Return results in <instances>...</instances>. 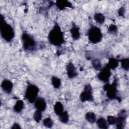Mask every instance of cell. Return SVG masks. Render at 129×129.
Returning a JSON list of instances; mask_svg holds the SVG:
<instances>
[{
  "label": "cell",
  "instance_id": "cell-30",
  "mask_svg": "<svg viewBox=\"0 0 129 129\" xmlns=\"http://www.w3.org/2000/svg\"><path fill=\"white\" fill-rule=\"evenodd\" d=\"M21 128V126L18 123H16V122L14 123L11 127V128H19V129H20Z\"/></svg>",
  "mask_w": 129,
  "mask_h": 129
},
{
  "label": "cell",
  "instance_id": "cell-14",
  "mask_svg": "<svg viewBox=\"0 0 129 129\" xmlns=\"http://www.w3.org/2000/svg\"><path fill=\"white\" fill-rule=\"evenodd\" d=\"M70 33L72 37L74 40H78L80 37V32L79 27L74 22L72 23V27L70 29Z\"/></svg>",
  "mask_w": 129,
  "mask_h": 129
},
{
  "label": "cell",
  "instance_id": "cell-24",
  "mask_svg": "<svg viewBox=\"0 0 129 129\" xmlns=\"http://www.w3.org/2000/svg\"><path fill=\"white\" fill-rule=\"evenodd\" d=\"M121 68L125 71H128L129 70V59L128 58H122L120 60Z\"/></svg>",
  "mask_w": 129,
  "mask_h": 129
},
{
  "label": "cell",
  "instance_id": "cell-19",
  "mask_svg": "<svg viewBox=\"0 0 129 129\" xmlns=\"http://www.w3.org/2000/svg\"><path fill=\"white\" fill-rule=\"evenodd\" d=\"M85 118L90 123H93L96 121L95 114L93 112H88L85 114Z\"/></svg>",
  "mask_w": 129,
  "mask_h": 129
},
{
  "label": "cell",
  "instance_id": "cell-5",
  "mask_svg": "<svg viewBox=\"0 0 129 129\" xmlns=\"http://www.w3.org/2000/svg\"><path fill=\"white\" fill-rule=\"evenodd\" d=\"M87 35L89 40L93 44H96L100 42L103 37L101 29L95 26H93L89 28Z\"/></svg>",
  "mask_w": 129,
  "mask_h": 129
},
{
  "label": "cell",
  "instance_id": "cell-17",
  "mask_svg": "<svg viewBox=\"0 0 129 129\" xmlns=\"http://www.w3.org/2000/svg\"><path fill=\"white\" fill-rule=\"evenodd\" d=\"M24 107V102L22 100H18L14 106H13V110L15 112H20Z\"/></svg>",
  "mask_w": 129,
  "mask_h": 129
},
{
  "label": "cell",
  "instance_id": "cell-22",
  "mask_svg": "<svg viewBox=\"0 0 129 129\" xmlns=\"http://www.w3.org/2000/svg\"><path fill=\"white\" fill-rule=\"evenodd\" d=\"M59 121L63 123H67L69 120V115L67 111H63L59 115Z\"/></svg>",
  "mask_w": 129,
  "mask_h": 129
},
{
  "label": "cell",
  "instance_id": "cell-16",
  "mask_svg": "<svg viewBox=\"0 0 129 129\" xmlns=\"http://www.w3.org/2000/svg\"><path fill=\"white\" fill-rule=\"evenodd\" d=\"M96 124L99 128L107 129L108 128V125L107 120L103 117H101L97 119L96 121Z\"/></svg>",
  "mask_w": 129,
  "mask_h": 129
},
{
  "label": "cell",
  "instance_id": "cell-29",
  "mask_svg": "<svg viewBox=\"0 0 129 129\" xmlns=\"http://www.w3.org/2000/svg\"><path fill=\"white\" fill-rule=\"evenodd\" d=\"M124 12H125V10H124V7H120L118 11V15L120 16H123L124 14Z\"/></svg>",
  "mask_w": 129,
  "mask_h": 129
},
{
  "label": "cell",
  "instance_id": "cell-21",
  "mask_svg": "<svg viewBox=\"0 0 129 129\" xmlns=\"http://www.w3.org/2000/svg\"><path fill=\"white\" fill-rule=\"evenodd\" d=\"M51 84L53 87L56 89H58L61 85V80L59 78L56 76H52L51 79Z\"/></svg>",
  "mask_w": 129,
  "mask_h": 129
},
{
  "label": "cell",
  "instance_id": "cell-8",
  "mask_svg": "<svg viewBox=\"0 0 129 129\" xmlns=\"http://www.w3.org/2000/svg\"><path fill=\"white\" fill-rule=\"evenodd\" d=\"M111 75V70L105 65L100 70V72L98 74L97 77L101 81L107 83L109 82Z\"/></svg>",
  "mask_w": 129,
  "mask_h": 129
},
{
  "label": "cell",
  "instance_id": "cell-10",
  "mask_svg": "<svg viewBox=\"0 0 129 129\" xmlns=\"http://www.w3.org/2000/svg\"><path fill=\"white\" fill-rule=\"evenodd\" d=\"M46 105L45 100L42 97H37L34 102L35 108L41 112L45 110Z\"/></svg>",
  "mask_w": 129,
  "mask_h": 129
},
{
  "label": "cell",
  "instance_id": "cell-9",
  "mask_svg": "<svg viewBox=\"0 0 129 129\" xmlns=\"http://www.w3.org/2000/svg\"><path fill=\"white\" fill-rule=\"evenodd\" d=\"M127 117V113L125 109L121 110L118 114V116L116 117L115 125L116 128L118 129L124 128V125L125 124V120Z\"/></svg>",
  "mask_w": 129,
  "mask_h": 129
},
{
  "label": "cell",
  "instance_id": "cell-1",
  "mask_svg": "<svg viewBox=\"0 0 129 129\" xmlns=\"http://www.w3.org/2000/svg\"><path fill=\"white\" fill-rule=\"evenodd\" d=\"M48 40L51 44L56 46H60L64 43L63 32L57 23H55L52 29L49 31Z\"/></svg>",
  "mask_w": 129,
  "mask_h": 129
},
{
  "label": "cell",
  "instance_id": "cell-2",
  "mask_svg": "<svg viewBox=\"0 0 129 129\" xmlns=\"http://www.w3.org/2000/svg\"><path fill=\"white\" fill-rule=\"evenodd\" d=\"M0 20L1 35L6 42H10L15 37L14 30L11 25L7 23L2 14H1Z\"/></svg>",
  "mask_w": 129,
  "mask_h": 129
},
{
  "label": "cell",
  "instance_id": "cell-18",
  "mask_svg": "<svg viewBox=\"0 0 129 129\" xmlns=\"http://www.w3.org/2000/svg\"><path fill=\"white\" fill-rule=\"evenodd\" d=\"M54 111L57 115H59L63 112V106L62 104L59 102L57 101L54 105Z\"/></svg>",
  "mask_w": 129,
  "mask_h": 129
},
{
  "label": "cell",
  "instance_id": "cell-7",
  "mask_svg": "<svg viewBox=\"0 0 129 129\" xmlns=\"http://www.w3.org/2000/svg\"><path fill=\"white\" fill-rule=\"evenodd\" d=\"M80 99L82 102L94 101L92 89L90 84L85 85L83 91L80 95Z\"/></svg>",
  "mask_w": 129,
  "mask_h": 129
},
{
  "label": "cell",
  "instance_id": "cell-25",
  "mask_svg": "<svg viewBox=\"0 0 129 129\" xmlns=\"http://www.w3.org/2000/svg\"><path fill=\"white\" fill-rule=\"evenodd\" d=\"M43 124L47 128H51L53 125V122L51 118L47 117L43 120Z\"/></svg>",
  "mask_w": 129,
  "mask_h": 129
},
{
  "label": "cell",
  "instance_id": "cell-23",
  "mask_svg": "<svg viewBox=\"0 0 129 129\" xmlns=\"http://www.w3.org/2000/svg\"><path fill=\"white\" fill-rule=\"evenodd\" d=\"M92 67L96 71H100L102 69V65L99 59L95 58L92 61Z\"/></svg>",
  "mask_w": 129,
  "mask_h": 129
},
{
  "label": "cell",
  "instance_id": "cell-13",
  "mask_svg": "<svg viewBox=\"0 0 129 129\" xmlns=\"http://www.w3.org/2000/svg\"><path fill=\"white\" fill-rule=\"evenodd\" d=\"M55 5L59 10H63L66 8H73L72 4L67 0H58L55 3Z\"/></svg>",
  "mask_w": 129,
  "mask_h": 129
},
{
  "label": "cell",
  "instance_id": "cell-27",
  "mask_svg": "<svg viewBox=\"0 0 129 129\" xmlns=\"http://www.w3.org/2000/svg\"><path fill=\"white\" fill-rule=\"evenodd\" d=\"M108 32L112 34H115L117 32V27L115 25L111 24L108 28Z\"/></svg>",
  "mask_w": 129,
  "mask_h": 129
},
{
  "label": "cell",
  "instance_id": "cell-6",
  "mask_svg": "<svg viewBox=\"0 0 129 129\" xmlns=\"http://www.w3.org/2000/svg\"><path fill=\"white\" fill-rule=\"evenodd\" d=\"M39 91V89L37 86L34 84H29L26 88L25 97L30 103H34L35 100L37 98Z\"/></svg>",
  "mask_w": 129,
  "mask_h": 129
},
{
  "label": "cell",
  "instance_id": "cell-4",
  "mask_svg": "<svg viewBox=\"0 0 129 129\" xmlns=\"http://www.w3.org/2000/svg\"><path fill=\"white\" fill-rule=\"evenodd\" d=\"M21 39L23 48L25 51H32L35 49L36 42L32 36L24 32L22 34Z\"/></svg>",
  "mask_w": 129,
  "mask_h": 129
},
{
  "label": "cell",
  "instance_id": "cell-26",
  "mask_svg": "<svg viewBox=\"0 0 129 129\" xmlns=\"http://www.w3.org/2000/svg\"><path fill=\"white\" fill-rule=\"evenodd\" d=\"M33 118L36 122H39L42 118V113L41 111L36 110L33 115Z\"/></svg>",
  "mask_w": 129,
  "mask_h": 129
},
{
  "label": "cell",
  "instance_id": "cell-11",
  "mask_svg": "<svg viewBox=\"0 0 129 129\" xmlns=\"http://www.w3.org/2000/svg\"><path fill=\"white\" fill-rule=\"evenodd\" d=\"M66 71L67 76L70 79L74 78L78 75L76 69L72 62H69L66 65Z\"/></svg>",
  "mask_w": 129,
  "mask_h": 129
},
{
  "label": "cell",
  "instance_id": "cell-12",
  "mask_svg": "<svg viewBox=\"0 0 129 129\" xmlns=\"http://www.w3.org/2000/svg\"><path fill=\"white\" fill-rule=\"evenodd\" d=\"M1 87L4 92L7 94H10L13 90V84L8 79H4L1 83Z\"/></svg>",
  "mask_w": 129,
  "mask_h": 129
},
{
  "label": "cell",
  "instance_id": "cell-20",
  "mask_svg": "<svg viewBox=\"0 0 129 129\" xmlns=\"http://www.w3.org/2000/svg\"><path fill=\"white\" fill-rule=\"evenodd\" d=\"M95 21L99 24H102L105 20L104 16L100 13H96L94 15Z\"/></svg>",
  "mask_w": 129,
  "mask_h": 129
},
{
  "label": "cell",
  "instance_id": "cell-15",
  "mask_svg": "<svg viewBox=\"0 0 129 129\" xmlns=\"http://www.w3.org/2000/svg\"><path fill=\"white\" fill-rule=\"evenodd\" d=\"M119 61L117 59L110 57L108 59V62L106 64V66L109 68L110 70H115L118 66Z\"/></svg>",
  "mask_w": 129,
  "mask_h": 129
},
{
  "label": "cell",
  "instance_id": "cell-28",
  "mask_svg": "<svg viewBox=\"0 0 129 129\" xmlns=\"http://www.w3.org/2000/svg\"><path fill=\"white\" fill-rule=\"evenodd\" d=\"M116 117L114 116L109 115L107 117V123L109 125H114L115 124Z\"/></svg>",
  "mask_w": 129,
  "mask_h": 129
},
{
  "label": "cell",
  "instance_id": "cell-3",
  "mask_svg": "<svg viewBox=\"0 0 129 129\" xmlns=\"http://www.w3.org/2000/svg\"><path fill=\"white\" fill-rule=\"evenodd\" d=\"M117 79L114 78L113 82L110 84L108 83H106L103 86V90L106 91V96L110 100H117L119 102L121 101V99L117 96Z\"/></svg>",
  "mask_w": 129,
  "mask_h": 129
}]
</instances>
